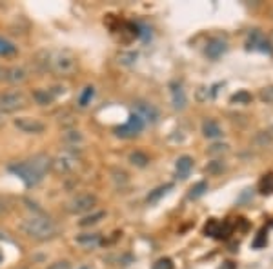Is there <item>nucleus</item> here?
<instances>
[{"mask_svg": "<svg viewBox=\"0 0 273 269\" xmlns=\"http://www.w3.org/2000/svg\"><path fill=\"white\" fill-rule=\"evenodd\" d=\"M48 269H71V264L68 260H58V262H53Z\"/></svg>", "mask_w": 273, "mask_h": 269, "instance_id": "30", "label": "nucleus"}, {"mask_svg": "<svg viewBox=\"0 0 273 269\" xmlns=\"http://www.w3.org/2000/svg\"><path fill=\"white\" fill-rule=\"evenodd\" d=\"M56 95H58V93L53 91V89H35V91H33V100H35L39 106H48L56 98Z\"/></svg>", "mask_w": 273, "mask_h": 269, "instance_id": "15", "label": "nucleus"}, {"mask_svg": "<svg viewBox=\"0 0 273 269\" xmlns=\"http://www.w3.org/2000/svg\"><path fill=\"white\" fill-rule=\"evenodd\" d=\"M260 191L273 193V175H266V177L260 180Z\"/></svg>", "mask_w": 273, "mask_h": 269, "instance_id": "26", "label": "nucleus"}, {"mask_svg": "<svg viewBox=\"0 0 273 269\" xmlns=\"http://www.w3.org/2000/svg\"><path fill=\"white\" fill-rule=\"evenodd\" d=\"M6 77H8V68L0 65V84H6Z\"/></svg>", "mask_w": 273, "mask_h": 269, "instance_id": "33", "label": "nucleus"}, {"mask_svg": "<svg viewBox=\"0 0 273 269\" xmlns=\"http://www.w3.org/2000/svg\"><path fill=\"white\" fill-rule=\"evenodd\" d=\"M171 96H173L175 109H184V106H186V93H184L180 84H171Z\"/></svg>", "mask_w": 273, "mask_h": 269, "instance_id": "16", "label": "nucleus"}, {"mask_svg": "<svg viewBox=\"0 0 273 269\" xmlns=\"http://www.w3.org/2000/svg\"><path fill=\"white\" fill-rule=\"evenodd\" d=\"M51 167V158L44 153H39L29 160L17 162V164H11L8 167L15 177H18L24 182L26 187H35L37 184L42 182L44 175L48 173V170Z\"/></svg>", "mask_w": 273, "mask_h": 269, "instance_id": "1", "label": "nucleus"}, {"mask_svg": "<svg viewBox=\"0 0 273 269\" xmlns=\"http://www.w3.org/2000/svg\"><path fill=\"white\" fill-rule=\"evenodd\" d=\"M206 234H209V237H215V239H226L228 234L231 233V224L230 222H217V220H211L206 226Z\"/></svg>", "mask_w": 273, "mask_h": 269, "instance_id": "10", "label": "nucleus"}, {"mask_svg": "<svg viewBox=\"0 0 273 269\" xmlns=\"http://www.w3.org/2000/svg\"><path fill=\"white\" fill-rule=\"evenodd\" d=\"M95 206H97V196L91 195V193H82V195L73 196L66 204V209L71 215H84V213H89Z\"/></svg>", "mask_w": 273, "mask_h": 269, "instance_id": "6", "label": "nucleus"}, {"mask_svg": "<svg viewBox=\"0 0 273 269\" xmlns=\"http://www.w3.org/2000/svg\"><path fill=\"white\" fill-rule=\"evenodd\" d=\"M15 127L20 129L22 133L27 134H40L46 129V124L40 122L39 118H31V117H18L15 118Z\"/></svg>", "mask_w": 273, "mask_h": 269, "instance_id": "8", "label": "nucleus"}, {"mask_svg": "<svg viewBox=\"0 0 273 269\" xmlns=\"http://www.w3.org/2000/svg\"><path fill=\"white\" fill-rule=\"evenodd\" d=\"M226 49H228V42H226L224 39H213L208 42V46H206V55H208L209 58H219L221 55H224Z\"/></svg>", "mask_w": 273, "mask_h": 269, "instance_id": "12", "label": "nucleus"}, {"mask_svg": "<svg viewBox=\"0 0 273 269\" xmlns=\"http://www.w3.org/2000/svg\"><path fill=\"white\" fill-rule=\"evenodd\" d=\"M262 100H266V102H273V87H268V89L262 91Z\"/></svg>", "mask_w": 273, "mask_h": 269, "instance_id": "32", "label": "nucleus"}, {"mask_svg": "<svg viewBox=\"0 0 273 269\" xmlns=\"http://www.w3.org/2000/svg\"><path fill=\"white\" fill-rule=\"evenodd\" d=\"M206 191H208V184H206V182H199V184H197V186H193V187H191V191H190V198H191V200L199 198V196H202Z\"/></svg>", "mask_w": 273, "mask_h": 269, "instance_id": "25", "label": "nucleus"}, {"mask_svg": "<svg viewBox=\"0 0 273 269\" xmlns=\"http://www.w3.org/2000/svg\"><path fill=\"white\" fill-rule=\"evenodd\" d=\"M29 78V71L24 65H11L8 68V77H6V84L11 86H20Z\"/></svg>", "mask_w": 273, "mask_h": 269, "instance_id": "9", "label": "nucleus"}, {"mask_svg": "<svg viewBox=\"0 0 273 269\" xmlns=\"http://www.w3.org/2000/svg\"><path fill=\"white\" fill-rule=\"evenodd\" d=\"M80 269H87V267H80Z\"/></svg>", "mask_w": 273, "mask_h": 269, "instance_id": "39", "label": "nucleus"}, {"mask_svg": "<svg viewBox=\"0 0 273 269\" xmlns=\"http://www.w3.org/2000/svg\"><path fill=\"white\" fill-rule=\"evenodd\" d=\"M20 231L24 234H27L29 239L37 240V242H48V240H53L58 234V229L53 224L49 218L46 217H27L18 224Z\"/></svg>", "mask_w": 273, "mask_h": 269, "instance_id": "3", "label": "nucleus"}, {"mask_svg": "<svg viewBox=\"0 0 273 269\" xmlns=\"http://www.w3.org/2000/svg\"><path fill=\"white\" fill-rule=\"evenodd\" d=\"M252 100V96H250V93H246V91H240V93H237V95H233L231 96V102H242V104H248Z\"/></svg>", "mask_w": 273, "mask_h": 269, "instance_id": "28", "label": "nucleus"}, {"mask_svg": "<svg viewBox=\"0 0 273 269\" xmlns=\"http://www.w3.org/2000/svg\"><path fill=\"white\" fill-rule=\"evenodd\" d=\"M248 48H250V49H259V51H268V53H271V48H269V44L266 42L264 37L260 35L259 31H252V33H250Z\"/></svg>", "mask_w": 273, "mask_h": 269, "instance_id": "14", "label": "nucleus"}, {"mask_svg": "<svg viewBox=\"0 0 273 269\" xmlns=\"http://www.w3.org/2000/svg\"><path fill=\"white\" fill-rule=\"evenodd\" d=\"M2 239H4V234H2V233H0V240H2Z\"/></svg>", "mask_w": 273, "mask_h": 269, "instance_id": "37", "label": "nucleus"}, {"mask_svg": "<svg viewBox=\"0 0 273 269\" xmlns=\"http://www.w3.org/2000/svg\"><path fill=\"white\" fill-rule=\"evenodd\" d=\"M191 167H193V160H191V156H180L177 160V177L178 178H188L190 175Z\"/></svg>", "mask_w": 273, "mask_h": 269, "instance_id": "17", "label": "nucleus"}, {"mask_svg": "<svg viewBox=\"0 0 273 269\" xmlns=\"http://www.w3.org/2000/svg\"><path fill=\"white\" fill-rule=\"evenodd\" d=\"M0 118H2V115H0Z\"/></svg>", "mask_w": 273, "mask_h": 269, "instance_id": "40", "label": "nucleus"}, {"mask_svg": "<svg viewBox=\"0 0 273 269\" xmlns=\"http://www.w3.org/2000/svg\"><path fill=\"white\" fill-rule=\"evenodd\" d=\"M78 165V156L73 151H60L58 155L51 160V170L56 175H70L77 170Z\"/></svg>", "mask_w": 273, "mask_h": 269, "instance_id": "5", "label": "nucleus"}, {"mask_svg": "<svg viewBox=\"0 0 273 269\" xmlns=\"http://www.w3.org/2000/svg\"><path fill=\"white\" fill-rule=\"evenodd\" d=\"M27 106V98L22 91H6L0 93V115L17 113Z\"/></svg>", "mask_w": 273, "mask_h": 269, "instance_id": "4", "label": "nucleus"}, {"mask_svg": "<svg viewBox=\"0 0 273 269\" xmlns=\"http://www.w3.org/2000/svg\"><path fill=\"white\" fill-rule=\"evenodd\" d=\"M62 140H64L68 146H77V144L84 142V137H82V133H80V131L68 129V131H64V134H62Z\"/></svg>", "mask_w": 273, "mask_h": 269, "instance_id": "19", "label": "nucleus"}, {"mask_svg": "<svg viewBox=\"0 0 273 269\" xmlns=\"http://www.w3.org/2000/svg\"><path fill=\"white\" fill-rule=\"evenodd\" d=\"M106 217L104 211H97V213H91V215H87V217H84L82 220H80V226L82 227H87V226H93V224H99L102 218Z\"/></svg>", "mask_w": 273, "mask_h": 269, "instance_id": "22", "label": "nucleus"}, {"mask_svg": "<svg viewBox=\"0 0 273 269\" xmlns=\"http://www.w3.org/2000/svg\"><path fill=\"white\" fill-rule=\"evenodd\" d=\"M151 269H173V262L169 260V258H161V260H157L153 264Z\"/></svg>", "mask_w": 273, "mask_h": 269, "instance_id": "27", "label": "nucleus"}, {"mask_svg": "<svg viewBox=\"0 0 273 269\" xmlns=\"http://www.w3.org/2000/svg\"><path fill=\"white\" fill-rule=\"evenodd\" d=\"M35 62L40 71H51L58 77H71L78 68L77 57L70 51H44Z\"/></svg>", "mask_w": 273, "mask_h": 269, "instance_id": "2", "label": "nucleus"}, {"mask_svg": "<svg viewBox=\"0 0 273 269\" xmlns=\"http://www.w3.org/2000/svg\"><path fill=\"white\" fill-rule=\"evenodd\" d=\"M142 129H144V120L137 113H133L128 118V122L124 126L115 127L113 133L117 134L118 139H133V137H137Z\"/></svg>", "mask_w": 273, "mask_h": 269, "instance_id": "7", "label": "nucleus"}, {"mask_svg": "<svg viewBox=\"0 0 273 269\" xmlns=\"http://www.w3.org/2000/svg\"><path fill=\"white\" fill-rule=\"evenodd\" d=\"M93 96H95V87L86 86L84 87V91L80 93V96H78V106H80V108H86L91 100H93Z\"/></svg>", "mask_w": 273, "mask_h": 269, "instance_id": "21", "label": "nucleus"}, {"mask_svg": "<svg viewBox=\"0 0 273 269\" xmlns=\"http://www.w3.org/2000/svg\"><path fill=\"white\" fill-rule=\"evenodd\" d=\"M135 109H137V115H139L144 122L159 120V111H157L155 106L147 104V102H137V104H135Z\"/></svg>", "mask_w": 273, "mask_h": 269, "instance_id": "11", "label": "nucleus"}, {"mask_svg": "<svg viewBox=\"0 0 273 269\" xmlns=\"http://www.w3.org/2000/svg\"><path fill=\"white\" fill-rule=\"evenodd\" d=\"M264 244H266V234H264V231H260V233H259V239H257L255 242H253V246H255V248H262Z\"/></svg>", "mask_w": 273, "mask_h": 269, "instance_id": "31", "label": "nucleus"}, {"mask_svg": "<svg viewBox=\"0 0 273 269\" xmlns=\"http://www.w3.org/2000/svg\"><path fill=\"white\" fill-rule=\"evenodd\" d=\"M0 262H2V253H0Z\"/></svg>", "mask_w": 273, "mask_h": 269, "instance_id": "38", "label": "nucleus"}, {"mask_svg": "<svg viewBox=\"0 0 273 269\" xmlns=\"http://www.w3.org/2000/svg\"><path fill=\"white\" fill-rule=\"evenodd\" d=\"M17 269H31V267H26V265H24V267H17Z\"/></svg>", "mask_w": 273, "mask_h": 269, "instance_id": "36", "label": "nucleus"}, {"mask_svg": "<svg viewBox=\"0 0 273 269\" xmlns=\"http://www.w3.org/2000/svg\"><path fill=\"white\" fill-rule=\"evenodd\" d=\"M202 131H204V134H206L208 139H219V137L222 134L221 126H219L215 120H206V122H204Z\"/></svg>", "mask_w": 273, "mask_h": 269, "instance_id": "18", "label": "nucleus"}, {"mask_svg": "<svg viewBox=\"0 0 273 269\" xmlns=\"http://www.w3.org/2000/svg\"><path fill=\"white\" fill-rule=\"evenodd\" d=\"M6 211H8V202H6V198L0 196V215H4Z\"/></svg>", "mask_w": 273, "mask_h": 269, "instance_id": "34", "label": "nucleus"}, {"mask_svg": "<svg viewBox=\"0 0 273 269\" xmlns=\"http://www.w3.org/2000/svg\"><path fill=\"white\" fill-rule=\"evenodd\" d=\"M130 162L133 165H137V167H144V165L149 162V158H147V155L146 153H142V151H135V153H131L130 155Z\"/></svg>", "mask_w": 273, "mask_h": 269, "instance_id": "23", "label": "nucleus"}, {"mask_svg": "<svg viewBox=\"0 0 273 269\" xmlns=\"http://www.w3.org/2000/svg\"><path fill=\"white\" fill-rule=\"evenodd\" d=\"M13 55H17V46L4 37H0V57H13Z\"/></svg>", "mask_w": 273, "mask_h": 269, "instance_id": "20", "label": "nucleus"}, {"mask_svg": "<svg viewBox=\"0 0 273 269\" xmlns=\"http://www.w3.org/2000/svg\"><path fill=\"white\" fill-rule=\"evenodd\" d=\"M171 184H166V186H161V187H157L155 191H151L149 193V195H147V202H157V200L161 198V196H164L166 193L169 191V189H171Z\"/></svg>", "mask_w": 273, "mask_h": 269, "instance_id": "24", "label": "nucleus"}, {"mask_svg": "<svg viewBox=\"0 0 273 269\" xmlns=\"http://www.w3.org/2000/svg\"><path fill=\"white\" fill-rule=\"evenodd\" d=\"M75 242L82 248H97L102 242V237L100 233H80L75 237Z\"/></svg>", "mask_w": 273, "mask_h": 269, "instance_id": "13", "label": "nucleus"}, {"mask_svg": "<svg viewBox=\"0 0 273 269\" xmlns=\"http://www.w3.org/2000/svg\"><path fill=\"white\" fill-rule=\"evenodd\" d=\"M135 58H137V53H122L120 57H118V62H122V64H131Z\"/></svg>", "mask_w": 273, "mask_h": 269, "instance_id": "29", "label": "nucleus"}, {"mask_svg": "<svg viewBox=\"0 0 273 269\" xmlns=\"http://www.w3.org/2000/svg\"><path fill=\"white\" fill-rule=\"evenodd\" d=\"M221 269H235V264H233V262H224Z\"/></svg>", "mask_w": 273, "mask_h": 269, "instance_id": "35", "label": "nucleus"}]
</instances>
